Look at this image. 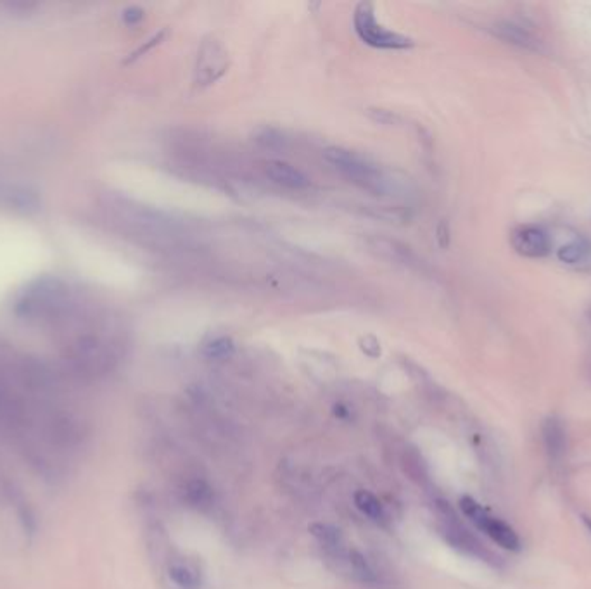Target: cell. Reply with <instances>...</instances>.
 Returning <instances> with one entry per match:
<instances>
[{
    "label": "cell",
    "mask_w": 591,
    "mask_h": 589,
    "mask_svg": "<svg viewBox=\"0 0 591 589\" xmlns=\"http://www.w3.org/2000/svg\"><path fill=\"white\" fill-rule=\"evenodd\" d=\"M226 68H228V54L224 45L215 39L204 41L196 62V83L201 87H208L220 80L226 73Z\"/></svg>",
    "instance_id": "8992f818"
},
{
    "label": "cell",
    "mask_w": 591,
    "mask_h": 589,
    "mask_svg": "<svg viewBox=\"0 0 591 589\" xmlns=\"http://www.w3.org/2000/svg\"><path fill=\"white\" fill-rule=\"evenodd\" d=\"M460 508H462L464 515L469 519L470 522L481 532L490 536L491 539L498 547L510 549V551H519L521 549V539H519L517 532L510 528L509 524H505L503 520L490 515L474 498L464 496L460 500Z\"/></svg>",
    "instance_id": "3957f363"
},
{
    "label": "cell",
    "mask_w": 591,
    "mask_h": 589,
    "mask_svg": "<svg viewBox=\"0 0 591 589\" xmlns=\"http://www.w3.org/2000/svg\"><path fill=\"white\" fill-rule=\"evenodd\" d=\"M355 505L356 508L367 515L370 520L374 522H384L386 520V510H384V505L381 503V500L372 494L370 491H365V489H360L355 492Z\"/></svg>",
    "instance_id": "5bb4252c"
},
{
    "label": "cell",
    "mask_w": 591,
    "mask_h": 589,
    "mask_svg": "<svg viewBox=\"0 0 591 589\" xmlns=\"http://www.w3.org/2000/svg\"><path fill=\"white\" fill-rule=\"evenodd\" d=\"M353 26L358 39L374 49L384 51H403L413 47V41L398 32L388 30L377 18L370 2H360L353 14Z\"/></svg>",
    "instance_id": "7a4b0ae2"
},
{
    "label": "cell",
    "mask_w": 591,
    "mask_h": 589,
    "mask_svg": "<svg viewBox=\"0 0 591 589\" xmlns=\"http://www.w3.org/2000/svg\"><path fill=\"white\" fill-rule=\"evenodd\" d=\"M324 158L336 171L377 196H400L408 190L405 179H396L377 164L368 161L362 154L345 147H327Z\"/></svg>",
    "instance_id": "6da1fadb"
},
{
    "label": "cell",
    "mask_w": 591,
    "mask_h": 589,
    "mask_svg": "<svg viewBox=\"0 0 591 589\" xmlns=\"http://www.w3.org/2000/svg\"><path fill=\"white\" fill-rule=\"evenodd\" d=\"M438 511H439L441 524H443L441 530H443L447 541L453 548L462 549L464 553L472 555V557H479L483 560H486L488 557H491L490 553L485 549V547L470 534L467 529L464 528V524L458 522L455 511L451 510L448 503L439 502L438 503Z\"/></svg>",
    "instance_id": "277c9868"
},
{
    "label": "cell",
    "mask_w": 591,
    "mask_h": 589,
    "mask_svg": "<svg viewBox=\"0 0 591 589\" xmlns=\"http://www.w3.org/2000/svg\"><path fill=\"white\" fill-rule=\"evenodd\" d=\"M586 318H588V322L591 324V306L588 308V311H586Z\"/></svg>",
    "instance_id": "d6986e66"
},
{
    "label": "cell",
    "mask_w": 591,
    "mask_h": 589,
    "mask_svg": "<svg viewBox=\"0 0 591 589\" xmlns=\"http://www.w3.org/2000/svg\"><path fill=\"white\" fill-rule=\"evenodd\" d=\"M541 428H543V443L550 460L559 462L566 455V447H568L566 428L557 417H549L543 422Z\"/></svg>",
    "instance_id": "7c38bea8"
},
{
    "label": "cell",
    "mask_w": 591,
    "mask_h": 589,
    "mask_svg": "<svg viewBox=\"0 0 591 589\" xmlns=\"http://www.w3.org/2000/svg\"><path fill=\"white\" fill-rule=\"evenodd\" d=\"M184 496L190 507L201 508V510L213 507L215 502L213 489L209 488L204 481H198V479L187 483Z\"/></svg>",
    "instance_id": "9a60e30c"
},
{
    "label": "cell",
    "mask_w": 591,
    "mask_h": 589,
    "mask_svg": "<svg viewBox=\"0 0 591 589\" xmlns=\"http://www.w3.org/2000/svg\"><path fill=\"white\" fill-rule=\"evenodd\" d=\"M168 579L179 589H199L203 584V574L199 567L185 558L171 560L168 564Z\"/></svg>",
    "instance_id": "8fae6325"
},
{
    "label": "cell",
    "mask_w": 591,
    "mask_h": 589,
    "mask_svg": "<svg viewBox=\"0 0 591 589\" xmlns=\"http://www.w3.org/2000/svg\"><path fill=\"white\" fill-rule=\"evenodd\" d=\"M494 35L502 41L517 45L526 51H541V41L531 32L528 26L515 21H502L494 26Z\"/></svg>",
    "instance_id": "ba28073f"
},
{
    "label": "cell",
    "mask_w": 591,
    "mask_h": 589,
    "mask_svg": "<svg viewBox=\"0 0 591 589\" xmlns=\"http://www.w3.org/2000/svg\"><path fill=\"white\" fill-rule=\"evenodd\" d=\"M585 524H586V528L590 529L591 530V520L588 519V517H585Z\"/></svg>",
    "instance_id": "ac0fdd59"
},
{
    "label": "cell",
    "mask_w": 591,
    "mask_h": 589,
    "mask_svg": "<svg viewBox=\"0 0 591 589\" xmlns=\"http://www.w3.org/2000/svg\"><path fill=\"white\" fill-rule=\"evenodd\" d=\"M254 143L262 145L263 149H270V151H281L286 147L287 139L286 135L275 128H262L256 132L254 135Z\"/></svg>",
    "instance_id": "e0dca14e"
},
{
    "label": "cell",
    "mask_w": 591,
    "mask_h": 589,
    "mask_svg": "<svg viewBox=\"0 0 591 589\" xmlns=\"http://www.w3.org/2000/svg\"><path fill=\"white\" fill-rule=\"evenodd\" d=\"M367 247L370 253H374L377 258L386 260L389 263L405 266V268H420V260L413 253L411 247L407 244L389 239V237H381V235H372L367 239Z\"/></svg>",
    "instance_id": "52a82bcc"
},
{
    "label": "cell",
    "mask_w": 591,
    "mask_h": 589,
    "mask_svg": "<svg viewBox=\"0 0 591 589\" xmlns=\"http://www.w3.org/2000/svg\"><path fill=\"white\" fill-rule=\"evenodd\" d=\"M309 532L324 549L327 558L347 548L343 532L330 524H322V522L313 524V526H309Z\"/></svg>",
    "instance_id": "4fadbf2b"
},
{
    "label": "cell",
    "mask_w": 591,
    "mask_h": 589,
    "mask_svg": "<svg viewBox=\"0 0 591 589\" xmlns=\"http://www.w3.org/2000/svg\"><path fill=\"white\" fill-rule=\"evenodd\" d=\"M557 258L560 263L571 266L576 270H591V241L577 235L571 243L562 245L557 251Z\"/></svg>",
    "instance_id": "30bf717a"
},
{
    "label": "cell",
    "mask_w": 591,
    "mask_h": 589,
    "mask_svg": "<svg viewBox=\"0 0 591 589\" xmlns=\"http://www.w3.org/2000/svg\"><path fill=\"white\" fill-rule=\"evenodd\" d=\"M265 173L272 182L292 190H301L309 185V179L305 173L286 161H268L265 164Z\"/></svg>",
    "instance_id": "9c48e42d"
},
{
    "label": "cell",
    "mask_w": 591,
    "mask_h": 589,
    "mask_svg": "<svg viewBox=\"0 0 591 589\" xmlns=\"http://www.w3.org/2000/svg\"><path fill=\"white\" fill-rule=\"evenodd\" d=\"M235 345L230 337H217L204 345V356L209 360H226L234 354Z\"/></svg>",
    "instance_id": "2e32d148"
},
{
    "label": "cell",
    "mask_w": 591,
    "mask_h": 589,
    "mask_svg": "<svg viewBox=\"0 0 591 589\" xmlns=\"http://www.w3.org/2000/svg\"><path fill=\"white\" fill-rule=\"evenodd\" d=\"M510 244L513 251L530 260H541L547 258L551 253L550 234L538 225H521L510 235Z\"/></svg>",
    "instance_id": "5b68a950"
}]
</instances>
